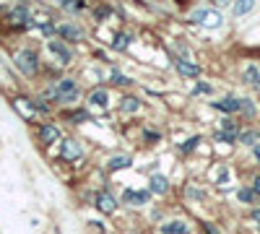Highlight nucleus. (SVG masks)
<instances>
[{"label":"nucleus","mask_w":260,"mask_h":234,"mask_svg":"<svg viewBox=\"0 0 260 234\" xmlns=\"http://www.w3.org/2000/svg\"><path fill=\"white\" fill-rule=\"evenodd\" d=\"M169 190H172V182H169V177H167V175L154 172V175L148 177V193H151V195L164 198V195H169Z\"/></svg>","instance_id":"obj_14"},{"label":"nucleus","mask_w":260,"mask_h":234,"mask_svg":"<svg viewBox=\"0 0 260 234\" xmlns=\"http://www.w3.org/2000/svg\"><path fill=\"white\" fill-rule=\"evenodd\" d=\"M11 107L18 112V117L24 120V122H34V120H39V115H37V96L16 94V96L11 99Z\"/></svg>","instance_id":"obj_6"},{"label":"nucleus","mask_w":260,"mask_h":234,"mask_svg":"<svg viewBox=\"0 0 260 234\" xmlns=\"http://www.w3.org/2000/svg\"><path fill=\"white\" fill-rule=\"evenodd\" d=\"M159 234H190V224L182 219H172L159 224Z\"/></svg>","instance_id":"obj_20"},{"label":"nucleus","mask_w":260,"mask_h":234,"mask_svg":"<svg viewBox=\"0 0 260 234\" xmlns=\"http://www.w3.org/2000/svg\"><path fill=\"white\" fill-rule=\"evenodd\" d=\"M143 110V99L136 94H122L117 102V112L120 115H138Z\"/></svg>","instance_id":"obj_15"},{"label":"nucleus","mask_w":260,"mask_h":234,"mask_svg":"<svg viewBox=\"0 0 260 234\" xmlns=\"http://www.w3.org/2000/svg\"><path fill=\"white\" fill-rule=\"evenodd\" d=\"M133 42H136V39H133V34L122 29V31H117V34L112 37L110 50H112V52H127L130 47H133Z\"/></svg>","instance_id":"obj_19"},{"label":"nucleus","mask_w":260,"mask_h":234,"mask_svg":"<svg viewBox=\"0 0 260 234\" xmlns=\"http://www.w3.org/2000/svg\"><path fill=\"white\" fill-rule=\"evenodd\" d=\"M115 13V8L110 6V3H104V0H102V3H96L94 6V11H91V16H94V21H96V24H104V21H110V16Z\"/></svg>","instance_id":"obj_22"},{"label":"nucleus","mask_w":260,"mask_h":234,"mask_svg":"<svg viewBox=\"0 0 260 234\" xmlns=\"http://www.w3.org/2000/svg\"><path fill=\"white\" fill-rule=\"evenodd\" d=\"M203 231H206V234H221V231H219V229H216V226H213V224H208V221H206V224H203Z\"/></svg>","instance_id":"obj_34"},{"label":"nucleus","mask_w":260,"mask_h":234,"mask_svg":"<svg viewBox=\"0 0 260 234\" xmlns=\"http://www.w3.org/2000/svg\"><path fill=\"white\" fill-rule=\"evenodd\" d=\"M219 125H221V130H229V133H240V125H237V120H234V117H224Z\"/></svg>","instance_id":"obj_30"},{"label":"nucleus","mask_w":260,"mask_h":234,"mask_svg":"<svg viewBox=\"0 0 260 234\" xmlns=\"http://www.w3.org/2000/svg\"><path fill=\"white\" fill-rule=\"evenodd\" d=\"M213 6H226V3H232V0H211Z\"/></svg>","instance_id":"obj_37"},{"label":"nucleus","mask_w":260,"mask_h":234,"mask_svg":"<svg viewBox=\"0 0 260 234\" xmlns=\"http://www.w3.org/2000/svg\"><path fill=\"white\" fill-rule=\"evenodd\" d=\"M107 81L112 83V86H117V89H130V86H136V78H130L127 73H122L120 68H110L107 71Z\"/></svg>","instance_id":"obj_17"},{"label":"nucleus","mask_w":260,"mask_h":234,"mask_svg":"<svg viewBox=\"0 0 260 234\" xmlns=\"http://www.w3.org/2000/svg\"><path fill=\"white\" fill-rule=\"evenodd\" d=\"M68 13H81V11H86V0H73V3L65 8Z\"/></svg>","instance_id":"obj_32"},{"label":"nucleus","mask_w":260,"mask_h":234,"mask_svg":"<svg viewBox=\"0 0 260 234\" xmlns=\"http://www.w3.org/2000/svg\"><path fill=\"white\" fill-rule=\"evenodd\" d=\"M211 107H213V110H219V112H224L226 117H232L234 112H240V99L229 94V96H221V99L211 102Z\"/></svg>","instance_id":"obj_18"},{"label":"nucleus","mask_w":260,"mask_h":234,"mask_svg":"<svg viewBox=\"0 0 260 234\" xmlns=\"http://www.w3.org/2000/svg\"><path fill=\"white\" fill-rule=\"evenodd\" d=\"M55 37L57 39H62L65 45H81V42H86V29L83 26H78V24H73V21H62V24H57L55 26Z\"/></svg>","instance_id":"obj_5"},{"label":"nucleus","mask_w":260,"mask_h":234,"mask_svg":"<svg viewBox=\"0 0 260 234\" xmlns=\"http://www.w3.org/2000/svg\"><path fill=\"white\" fill-rule=\"evenodd\" d=\"M187 198H195V200H203V198H206V193H203V190H198V187H187Z\"/></svg>","instance_id":"obj_33"},{"label":"nucleus","mask_w":260,"mask_h":234,"mask_svg":"<svg viewBox=\"0 0 260 234\" xmlns=\"http://www.w3.org/2000/svg\"><path fill=\"white\" fill-rule=\"evenodd\" d=\"M203 143V136H190L187 141H182L180 146H177V151L182 154V156H187V154H192L195 151V148H198Z\"/></svg>","instance_id":"obj_23"},{"label":"nucleus","mask_w":260,"mask_h":234,"mask_svg":"<svg viewBox=\"0 0 260 234\" xmlns=\"http://www.w3.org/2000/svg\"><path fill=\"white\" fill-rule=\"evenodd\" d=\"M83 107L89 112H107L110 110V89L107 86H94L83 96Z\"/></svg>","instance_id":"obj_7"},{"label":"nucleus","mask_w":260,"mask_h":234,"mask_svg":"<svg viewBox=\"0 0 260 234\" xmlns=\"http://www.w3.org/2000/svg\"><path fill=\"white\" fill-rule=\"evenodd\" d=\"M86 154L83 148V141L81 138H73V136H65L60 143H57V159L62 164H78Z\"/></svg>","instance_id":"obj_3"},{"label":"nucleus","mask_w":260,"mask_h":234,"mask_svg":"<svg viewBox=\"0 0 260 234\" xmlns=\"http://www.w3.org/2000/svg\"><path fill=\"white\" fill-rule=\"evenodd\" d=\"M42 99H47L55 107H78V102L83 99V89H81V81L76 76H62L55 83H45V89L39 94Z\"/></svg>","instance_id":"obj_1"},{"label":"nucleus","mask_w":260,"mask_h":234,"mask_svg":"<svg viewBox=\"0 0 260 234\" xmlns=\"http://www.w3.org/2000/svg\"><path fill=\"white\" fill-rule=\"evenodd\" d=\"M252 159L260 164V143H255V146H252Z\"/></svg>","instance_id":"obj_35"},{"label":"nucleus","mask_w":260,"mask_h":234,"mask_svg":"<svg viewBox=\"0 0 260 234\" xmlns=\"http://www.w3.org/2000/svg\"><path fill=\"white\" fill-rule=\"evenodd\" d=\"M120 203L127 206V208H143L151 203V193H148V187L141 190V187H125L122 190V195H120Z\"/></svg>","instance_id":"obj_11"},{"label":"nucleus","mask_w":260,"mask_h":234,"mask_svg":"<svg viewBox=\"0 0 260 234\" xmlns=\"http://www.w3.org/2000/svg\"><path fill=\"white\" fill-rule=\"evenodd\" d=\"M237 143H242V146H255V143H260V130H255V127L240 130V138H237Z\"/></svg>","instance_id":"obj_24"},{"label":"nucleus","mask_w":260,"mask_h":234,"mask_svg":"<svg viewBox=\"0 0 260 234\" xmlns=\"http://www.w3.org/2000/svg\"><path fill=\"white\" fill-rule=\"evenodd\" d=\"M60 117L71 125H86V122L94 120V112H89L86 107H68V110L60 112Z\"/></svg>","instance_id":"obj_13"},{"label":"nucleus","mask_w":260,"mask_h":234,"mask_svg":"<svg viewBox=\"0 0 260 234\" xmlns=\"http://www.w3.org/2000/svg\"><path fill=\"white\" fill-rule=\"evenodd\" d=\"M255 8V0H234V16H247L250 11Z\"/></svg>","instance_id":"obj_25"},{"label":"nucleus","mask_w":260,"mask_h":234,"mask_svg":"<svg viewBox=\"0 0 260 234\" xmlns=\"http://www.w3.org/2000/svg\"><path fill=\"white\" fill-rule=\"evenodd\" d=\"M198 94H213V86H211V83L198 81V83H195V89H192V96H198Z\"/></svg>","instance_id":"obj_31"},{"label":"nucleus","mask_w":260,"mask_h":234,"mask_svg":"<svg viewBox=\"0 0 260 234\" xmlns=\"http://www.w3.org/2000/svg\"><path fill=\"white\" fill-rule=\"evenodd\" d=\"M117 206H120V200H117V195L112 193L110 187H102V190L94 193V208L99 211L102 216H115Z\"/></svg>","instance_id":"obj_9"},{"label":"nucleus","mask_w":260,"mask_h":234,"mask_svg":"<svg viewBox=\"0 0 260 234\" xmlns=\"http://www.w3.org/2000/svg\"><path fill=\"white\" fill-rule=\"evenodd\" d=\"M172 65H175V71L182 78H190V81L201 78V73H203V68L198 65V62H192L190 57H175V60H172Z\"/></svg>","instance_id":"obj_12"},{"label":"nucleus","mask_w":260,"mask_h":234,"mask_svg":"<svg viewBox=\"0 0 260 234\" xmlns=\"http://www.w3.org/2000/svg\"><path fill=\"white\" fill-rule=\"evenodd\" d=\"M257 226H260V221H257Z\"/></svg>","instance_id":"obj_39"},{"label":"nucleus","mask_w":260,"mask_h":234,"mask_svg":"<svg viewBox=\"0 0 260 234\" xmlns=\"http://www.w3.org/2000/svg\"><path fill=\"white\" fill-rule=\"evenodd\" d=\"M71 3H73V0H55V6H60L62 11H65V8H68Z\"/></svg>","instance_id":"obj_36"},{"label":"nucleus","mask_w":260,"mask_h":234,"mask_svg":"<svg viewBox=\"0 0 260 234\" xmlns=\"http://www.w3.org/2000/svg\"><path fill=\"white\" fill-rule=\"evenodd\" d=\"M190 21H192V24L206 26V29H219L224 24L221 13L216 8H195V11H190Z\"/></svg>","instance_id":"obj_10"},{"label":"nucleus","mask_w":260,"mask_h":234,"mask_svg":"<svg viewBox=\"0 0 260 234\" xmlns=\"http://www.w3.org/2000/svg\"><path fill=\"white\" fill-rule=\"evenodd\" d=\"M130 166H133V156H130V154H112L110 159L104 161V169L110 175L122 172V169H130Z\"/></svg>","instance_id":"obj_16"},{"label":"nucleus","mask_w":260,"mask_h":234,"mask_svg":"<svg viewBox=\"0 0 260 234\" xmlns=\"http://www.w3.org/2000/svg\"><path fill=\"white\" fill-rule=\"evenodd\" d=\"M62 127L57 122H39L37 125V141L42 148H50V146H57L62 141Z\"/></svg>","instance_id":"obj_8"},{"label":"nucleus","mask_w":260,"mask_h":234,"mask_svg":"<svg viewBox=\"0 0 260 234\" xmlns=\"http://www.w3.org/2000/svg\"><path fill=\"white\" fill-rule=\"evenodd\" d=\"M237 200L245 203V206H250V203L257 200V195H255V190H252V187H240V190H237Z\"/></svg>","instance_id":"obj_26"},{"label":"nucleus","mask_w":260,"mask_h":234,"mask_svg":"<svg viewBox=\"0 0 260 234\" xmlns=\"http://www.w3.org/2000/svg\"><path fill=\"white\" fill-rule=\"evenodd\" d=\"M141 143L143 146H159L161 143V130H154L148 125H141Z\"/></svg>","instance_id":"obj_21"},{"label":"nucleus","mask_w":260,"mask_h":234,"mask_svg":"<svg viewBox=\"0 0 260 234\" xmlns=\"http://www.w3.org/2000/svg\"><path fill=\"white\" fill-rule=\"evenodd\" d=\"M47 50H50V55L55 57V65H60V68L76 65V50H73L71 45H65L62 39H57V37L47 39Z\"/></svg>","instance_id":"obj_4"},{"label":"nucleus","mask_w":260,"mask_h":234,"mask_svg":"<svg viewBox=\"0 0 260 234\" xmlns=\"http://www.w3.org/2000/svg\"><path fill=\"white\" fill-rule=\"evenodd\" d=\"M237 138H240V133H229V130H219V133H216V141H219V143H226V146L237 143Z\"/></svg>","instance_id":"obj_28"},{"label":"nucleus","mask_w":260,"mask_h":234,"mask_svg":"<svg viewBox=\"0 0 260 234\" xmlns=\"http://www.w3.org/2000/svg\"><path fill=\"white\" fill-rule=\"evenodd\" d=\"M240 112H242L247 120H252V117H255V112H257L255 102H252V99H240Z\"/></svg>","instance_id":"obj_27"},{"label":"nucleus","mask_w":260,"mask_h":234,"mask_svg":"<svg viewBox=\"0 0 260 234\" xmlns=\"http://www.w3.org/2000/svg\"><path fill=\"white\" fill-rule=\"evenodd\" d=\"M255 89H257V91H260V81H257V83H255Z\"/></svg>","instance_id":"obj_38"},{"label":"nucleus","mask_w":260,"mask_h":234,"mask_svg":"<svg viewBox=\"0 0 260 234\" xmlns=\"http://www.w3.org/2000/svg\"><path fill=\"white\" fill-rule=\"evenodd\" d=\"M13 65L16 71L24 76V78H39L42 76V68H45V62H42V55L37 47H18L13 50Z\"/></svg>","instance_id":"obj_2"},{"label":"nucleus","mask_w":260,"mask_h":234,"mask_svg":"<svg viewBox=\"0 0 260 234\" xmlns=\"http://www.w3.org/2000/svg\"><path fill=\"white\" fill-rule=\"evenodd\" d=\"M242 78H245V83H250V86H255V83L260 81V71H257L255 65H250V68L245 71V76H242Z\"/></svg>","instance_id":"obj_29"}]
</instances>
